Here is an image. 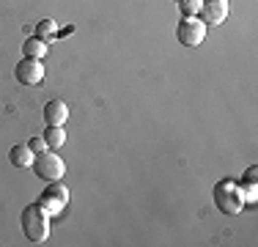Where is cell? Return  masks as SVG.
<instances>
[{
  "mask_svg": "<svg viewBox=\"0 0 258 247\" xmlns=\"http://www.w3.org/2000/svg\"><path fill=\"white\" fill-rule=\"evenodd\" d=\"M20 222H22V233L28 236V242L33 244L47 242V236H50V212L41 203H30V206L22 209Z\"/></svg>",
  "mask_w": 258,
  "mask_h": 247,
  "instance_id": "1",
  "label": "cell"
},
{
  "mask_svg": "<svg viewBox=\"0 0 258 247\" xmlns=\"http://www.w3.org/2000/svg\"><path fill=\"white\" fill-rule=\"evenodd\" d=\"M33 173L44 181H60L66 176V162L58 154H52V148H47V151L33 157Z\"/></svg>",
  "mask_w": 258,
  "mask_h": 247,
  "instance_id": "2",
  "label": "cell"
},
{
  "mask_svg": "<svg viewBox=\"0 0 258 247\" xmlns=\"http://www.w3.org/2000/svg\"><path fill=\"white\" fill-rule=\"evenodd\" d=\"M244 190L236 181H220L214 187V203L223 209L225 214H239L244 209Z\"/></svg>",
  "mask_w": 258,
  "mask_h": 247,
  "instance_id": "3",
  "label": "cell"
},
{
  "mask_svg": "<svg viewBox=\"0 0 258 247\" xmlns=\"http://www.w3.org/2000/svg\"><path fill=\"white\" fill-rule=\"evenodd\" d=\"M206 28L209 25L201 17H181L179 25H176V39L184 47H198L206 39Z\"/></svg>",
  "mask_w": 258,
  "mask_h": 247,
  "instance_id": "4",
  "label": "cell"
},
{
  "mask_svg": "<svg viewBox=\"0 0 258 247\" xmlns=\"http://www.w3.org/2000/svg\"><path fill=\"white\" fill-rule=\"evenodd\" d=\"M39 203L47 209V212H50V217H52V214H58L60 209L69 203V187H66L63 181H50V187L41 193V201Z\"/></svg>",
  "mask_w": 258,
  "mask_h": 247,
  "instance_id": "5",
  "label": "cell"
},
{
  "mask_svg": "<svg viewBox=\"0 0 258 247\" xmlns=\"http://www.w3.org/2000/svg\"><path fill=\"white\" fill-rule=\"evenodd\" d=\"M14 77L17 83L22 85H39L44 80V64L39 58H22L20 64L14 66Z\"/></svg>",
  "mask_w": 258,
  "mask_h": 247,
  "instance_id": "6",
  "label": "cell"
},
{
  "mask_svg": "<svg viewBox=\"0 0 258 247\" xmlns=\"http://www.w3.org/2000/svg\"><path fill=\"white\" fill-rule=\"evenodd\" d=\"M228 0H204V6H201V20H204L206 25H223L225 20H228Z\"/></svg>",
  "mask_w": 258,
  "mask_h": 247,
  "instance_id": "7",
  "label": "cell"
},
{
  "mask_svg": "<svg viewBox=\"0 0 258 247\" xmlns=\"http://www.w3.org/2000/svg\"><path fill=\"white\" fill-rule=\"evenodd\" d=\"M66 118H69V107H66V102L52 99V102L44 104V121H47V127H63Z\"/></svg>",
  "mask_w": 258,
  "mask_h": 247,
  "instance_id": "8",
  "label": "cell"
},
{
  "mask_svg": "<svg viewBox=\"0 0 258 247\" xmlns=\"http://www.w3.org/2000/svg\"><path fill=\"white\" fill-rule=\"evenodd\" d=\"M33 157H36V154L30 151L28 143H20V146H14L9 151V159H11L14 168H28V165H33Z\"/></svg>",
  "mask_w": 258,
  "mask_h": 247,
  "instance_id": "9",
  "label": "cell"
},
{
  "mask_svg": "<svg viewBox=\"0 0 258 247\" xmlns=\"http://www.w3.org/2000/svg\"><path fill=\"white\" fill-rule=\"evenodd\" d=\"M47 49H50V44H47V39H41V36H30V39L22 44V55L25 58H44Z\"/></svg>",
  "mask_w": 258,
  "mask_h": 247,
  "instance_id": "10",
  "label": "cell"
},
{
  "mask_svg": "<svg viewBox=\"0 0 258 247\" xmlns=\"http://www.w3.org/2000/svg\"><path fill=\"white\" fill-rule=\"evenodd\" d=\"M41 138L47 140V146H50V148H60V146L66 143V132H63V127H47Z\"/></svg>",
  "mask_w": 258,
  "mask_h": 247,
  "instance_id": "11",
  "label": "cell"
},
{
  "mask_svg": "<svg viewBox=\"0 0 258 247\" xmlns=\"http://www.w3.org/2000/svg\"><path fill=\"white\" fill-rule=\"evenodd\" d=\"M201 6H204V0H179L181 17H198L201 14Z\"/></svg>",
  "mask_w": 258,
  "mask_h": 247,
  "instance_id": "12",
  "label": "cell"
},
{
  "mask_svg": "<svg viewBox=\"0 0 258 247\" xmlns=\"http://www.w3.org/2000/svg\"><path fill=\"white\" fill-rule=\"evenodd\" d=\"M36 36H41V39H50V36H55V22L52 20H41L39 28H36Z\"/></svg>",
  "mask_w": 258,
  "mask_h": 247,
  "instance_id": "13",
  "label": "cell"
},
{
  "mask_svg": "<svg viewBox=\"0 0 258 247\" xmlns=\"http://www.w3.org/2000/svg\"><path fill=\"white\" fill-rule=\"evenodd\" d=\"M28 146H30V151H33V154H41V151H47V148H50L44 138H30Z\"/></svg>",
  "mask_w": 258,
  "mask_h": 247,
  "instance_id": "14",
  "label": "cell"
},
{
  "mask_svg": "<svg viewBox=\"0 0 258 247\" xmlns=\"http://www.w3.org/2000/svg\"><path fill=\"white\" fill-rule=\"evenodd\" d=\"M255 178H258V170L253 165V168H247V173H244V184H255Z\"/></svg>",
  "mask_w": 258,
  "mask_h": 247,
  "instance_id": "15",
  "label": "cell"
},
{
  "mask_svg": "<svg viewBox=\"0 0 258 247\" xmlns=\"http://www.w3.org/2000/svg\"><path fill=\"white\" fill-rule=\"evenodd\" d=\"M173 3H179V0H173Z\"/></svg>",
  "mask_w": 258,
  "mask_h": 247,
  "instance_id": "16",
  "label": "cell"
}]
</instances>
